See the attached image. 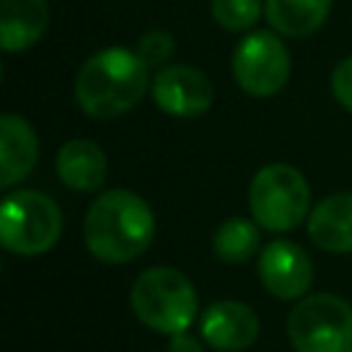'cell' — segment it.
<instances>
[{"mask_svg": "<svg viewBox=\"0 0 352 352\" xmlns=\"http://www.w3.org/2000/svg\"><path fill=\"white\" fill-rule=\"evenodd\" d=\"M308 236L319 250L352 253V192L319 201L308 214Z\"/></svg>", "mask_w": 352, "mask_h": 352, "instance_id": "7c38bea8", "label": "cell"}, {"mask_svg": "<svg viewBox=\"0 0 352 352\" xmlns=\"http://www.w3.org/2000/svg\"><path fill=\"white\" fill-rule=\"evenodd\" d=\"M82 239L99 261H135L154 239V212L132 190H107L88 206Z\"/></svg>", "mask_w": 352, "mask_h": 352, "instance_id": "6da1fadb", "label": "cell"}, {"mask_svg": "<svg viewBox=\"0 0 352 352\" xmlns=\"http://www.w3.org/2000/svg\"><path fill=\"white\" fill-rule=\"evenodd\" d=\"M248 204H250L253 220L264 231L280 234V231L297 228L308 217L311 190L305 176L297 168L286 162H272L253 176Z\"/></svg>", "mask_w": 352, "mask_h": 352, "instance_id": "5b68a950", "label": "cell"}, {"mask_svg": "<svg viewBox=\"0 0 352 352\" xmlns=\"http://www.w3.org/2000/svg\"><path fill=\"white\" fill-rule=\"evenodd\" d=\"M63 231L58 204L38 190L8 192L0 204V242L16 256L47 253Z\"/></svg>", "mask_w": 352, "mask_h": 352, "instance_id": "277c9868", "label": "cell"}, {"mask_svg": "<svg viewBox=\"0 0 352 352\" xmlns=\"http://www.w3.org/2000/svg\"><path fill=\"white\" fill-rule=\"evenodd\" d=\"M289 69L292 60L286 44L280 41L278 33H267V30L248 33L236 44L231 60L236 85L250 96H275L286 85Z\"/></svg>", "mask_w": 352, "mask_h": 352, "instance_id": "52a82bcc", "label": "cell"}, {"mask_svg": "<svg viewBox=\"0 0 352 352\" xmlns=\"http://www.w3.org/2000/svg\"><path fill=\"white\" fill-rule=\"evenodd\" d=\"M261 16V0H212V19L226 30H248Z\"/></svg>", "mask_w": 352, "mask_h": 352, "instance_id": "e0dca14e", "label": "cell"}, {"mask_svg": "<svg viewBox=\"0 0 352 352\" xmlns=\"http://www.w3.org/2000/svg\"><path fill=\"white\" fill-rule=\"evenodd\" d=\"M294 352H352V305L336 294L302 297L286 322Z\"/></svg>", "mask_w": 352, "mask_h": 352, "instance_id": "8992f818", "label": "cell"}, {"mask_svg": "<svg viewBox=\"0 0 352 352\" xmlns=\"http://www.w3.org/2000/svg\"><path fill=\"white\" fill-rule=\"evenodd\" d=\"M201 338L220 352H242L258 338V316L236 300L212 302L201 314Z\"/></svg>", "mask_w": 352, "mask_h": 352, "instance_id": "30bf717a", "label": "cell"}, {"mask_svg": "<svg viewBox=\"0 0 352 352\" xmlns=\"http://www.w3.org/2000/svg\"><path fill=\"white\" fill-rule=\"evenodd\" d=\"M55 170L66 187L77 192H96L107 179V157L94 140L74 138L58 148Z\"/></svg>", "mask_w": 352, "mask_h": 352, "instance_id": "4fadbf2b", "label": "cell"}, {"mask_svg": "<svg viewBox=\"0 0 352 352\" xmlns=\"http://www.w3.org/2000/svg\"><path fill=\"white\" fill-rule=\"evenodd\" d=\"M330 88H333V96L338 99V104L352 113V55L344 58V60L333 69Z\"/></svg>", "mask_w": 352, "mask_h": 352, "instance_id": "d6986e66", "label": "cell"}, {"mask_svg": "<svg viewBox=\"0 0 352 352\" xmlns=\"http://www.w3.org/2000/svg\"><path fill=\"white\" fill-rule=\"evenodd\" d=\"M148 91V66L135 50L107 47L91 55L74 77V99L91 118H116Z\"/></svg>", "mask_w": 352, "mask_h": 352, "instance_id": "7a4b0ae2", "label": "cell"}, {"mask_svg": "<svg viewBox=\"0 0 352 352\" xmlns=\"http://www.w3.org/2000/svg\"><path fill=\"white\" fill-rule=\"evenodd\" d=\"M330 6L333 0H267L264 14L275 33L286 38H302L324 25Z\"/></svg>", "mask_w": 352, "mask_h": 352, "instance_id": "9a60e30c", "label": "cell"}, {"mask_svg": "<svg viewBox=\"0 0 352 352\" xmlns=\"http://www.w3.org/2000/svg\"><path fill=\"white\" fill-rule=\"evenodd\" d=\"M165 352H204V346H201V341H198V338L187 336V330H184V333L170 336V341H168V349H165Z\"/></svg>", "mask_w": 352, "mask_h": 352, "instance_id": "ffe728a7", "label": "cell"}, {"mask_svg": "<svg viewBox=\"0 0 352 352\" xmlns=\"http://www.w3.org/2000/svg\"><path fill=\"white\" fill-rule=\"evenodd\" d=\"M47 0H0V44L6 52L33 47L47 30Z\"/></svg>", "mask_w": 352, "mask_h": 352, "instance_id": "5bb4252c", "label": "cell"}, {"mask_svg": "<svg viewBox=\"0 0 352 352\" xmlns=\"http://www.w3.org/2000/svg\"><path fill=\"white\" fill-rule=\"evenodd\" d=\"M258 278L272 297L302 300L314 280V264L300 245L289 239H272L258 253Z\"/></svg>", "mask_w": 352, "mask_h": 352, "instance_id": "9c48e42d", "label": "cell"}, {"mask_svg": "<svg viewBox=\"0 0 352 352\" xmlns=\"http://www.w3.org/2000/svg\"><path fill=\"white\" fill-rule=\"evenodd\" d=\"M129 305L146 327L176 336L195 322L198 294L184 272L173 267H151L135 278Z\"/></svg>", "mask_w": 352, "mask_h": 352, "instance_id": "3957f363", "label": "cell"}, {"mask_svg": "<svg viewBox=\"0 0 352 352\" xmlns=\"http://www.w3.org/2000/svg\"><path fill=\"white\" fill-rule=\"evenodd\" d=\"M173 36L168 30H146L140 38H138V47L135 52L140 55V60L146 66H162L170 55H173Z\"/></svg>", "mask_w": 352, "mask_h": 352, "instance_id": "ac0fdd59", "label": "cell"}, {"mask_svg": "<svg viewBox=\"0 0 352 352\" xmlns=\"http://www.w3.org/2000/svg\"><path fill=\"white\" fill-rule=\"evenodd\" d=\"M38 160V140L33 126L16 116L3 113L0 116V184L14 187L22 182Z\"/></svg>", "mask_w": 352, "mask_h": 352, "instance_id": "8fae6325", "label": "cell"}, {"mask_svg": "<svg viewBox=\"0 0 352 352\" xmlns=\"http://www.w3.org/2000/svg\"><path fill=\"white\" fill-rule=\"evenodd\" d=\"M151 94H154L157 107L176 118L201 116L212 107V99H214V88L209 77L201 69L187 66V63L160 69L154 74Z\"/></svg>", "mask_w": 352, "mask_h": 352, "instance_id": "ba28073f", "label": "cell"}, {"mask_svg": "<svg viewBox=\"0 0 352 352\" xmlns=\"http://www.w3.org/2000/svg\"><path fill=\"white\" fill-rule=\"evenodd\" d=\"M258 223H250L245 217H228L226 223L217 226L214 236H212V250L220 261H228V264H242L248 261L258 245H261V236H258Z\"/></svg>", "mask_w": 352, "mask_h": 352, "instance_id": "2e32d148", "label": "cell"}]
</instances>
